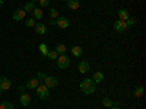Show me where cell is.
Wrapping results in <instances>:
<instances>
[{"mask_svg": "<svg viewBox=\"0 0 146 109\" xmlns=\"http://www.w3.org/2000/svg\"><path fill=\"white\" fill-rule=\"evenodd\" d=\"M129 26H127V23H126V20H115L114 22V29L117 31V32H124L126 29H127Z\"/></svg>", "mask_w": 146, "mask_h": 109, "instance_id": "obj_6", "label": "cell"}, {"mask_svg": "<svg viewBox=\"0 0 146 109\" xmlns=\"http://www.w3.org/2000/svg\"><path fill=\"white\" fill-rule=\"evenodd\" d=\"M78 70H79L80 74H86V73L91 70V64L88 61H80L79 66H78Z\"/></svg>", "mask_w": 146, "mask_h": 109, "instance_id": "obj_8", "label": "cell"}, {"mask_svg": "<svg viewBox=\"0 0 146 109\" xmlns=\"http://www.w3.org/2000/svg\"><path fill=\"white\" fill-rule=\"evenodd\" d=\"M70 51H72V55H75V57H80V55L83 54V50H82L79 45L72 47V48H70Z\"/></svg>", "mask_w": 146, "mask_h": 109, "instance_id": "obj_16", "label": "cell"}, {"mask_svg": "<svg viewBox=\"0 0 146 109\" xmlns=\"http://www.w3.org/2000/svg\"><path fill=\"white\" fill-rule=\"evenodd\" d=\"M38 2H40L41 7H47L48 5H50V0H38Z\"/></svg>", "mask_w": 146, "mask_h": 109, "instance_id": "obj_28", "label": "cell"}, {"mask_svg": "<svg viewBox=\"0 0 146 109\" xmlns=\"http://www.w3.org/2000/svg\"><path fill=\"white\" fill-rule=\"evenodd\" d=\"M56 25H57L58 28H62V29H67V28L70 26V20H69L67 18H64V16H58V18L56 19Z\"/></svg>", "mask_w": 146, "mask_h": 109, "instance_id": "obj_4", "label": "cell"}, {"mask_svg": "<svg viewBox=\"0 0 146 109\" xmlns=\"http://www.w3.org/2000/svg\"><path fill=\"white\" fill-rule=\"evenodd\" d=\"M126 23H127V26H133V25H136V19L135 18H129L126 20Z\"/></svg>", "mask_w": 146, "mask_h": 109, "instance_id": "obj_27", "label": "cell"}, {"mask_svg": "<svg viewBox=\"0 0 146 109\" xmlns=\"http://www.w3.org/2000/svg\"><path fill=\"white\" fill-rule=\"evenodd\" d=\"M35 9V3L34 2H29V3H27L25 6H23V10H25V13L27 12H32Z\"/></svg>", "mask_w": 146, "mask_h": 109, "instance_id": "obj_20", "label": "cell"}, {"mask_svg": "<svg viewBox=\"0 0 146 109\" xmlns=\"http://www.w3.org/2000/svg\"><path fill=\"white\" fill-rule=\"evenodd\" d=\"M63 2H69V0H63Z\"/></svg>", "mask_w": 146, "mask_h": 109, "instance_id": "obj_32", "label": "cell"}, {"mask_svg": "<svg viewBox=\"0 0 146 109\" xmlns=\"http://www.w3.org/2000/svg\"><path fill=\"white\" fill-rule=\"evenodd\" d=\"M32 15H34V19H35V20H40V19H42V9H40V7H35V9L32 10Z\"/></svg>", "mask_w": 146, "mask_h": 109, "instance_id": "obj_17", "label": "cell"}, {"mask_svg": "<svg viewBox=\"0 0 146 109\" xmlns=\"http://www.w3.org/2000/svg\"><path fill=\"white\" fill-rule=\"evenodd\" d=\"M3 3H5V2H3V0H0V7H2V6H3Z\"/></svg>", "mask_w": 146, "mask_h": 109, "instance_id": "obj_30", "label": "cell"}, {"mask_svg": "<svg viewBox=\"0 0 146 109\" xmlns=\"http://www.w3.org/2000/svg\"><path fill=\"white\" fill-rule=\"evenodd\" d=\"M38 86H40V79H29L27 81V87L29 90H34V89H36Z\"/></svg>", "mask_w": 146, "mask_h": 109, "instance_id": "obj_10", "label": "cell"}, {"mask_svg": "<svg viewBox=\"0 0 146 109\" xmlns=\"http://www.w3.org/2000/svg\"><path fill=\"white\" fill-rule=\"evenodd\" d=\"M79 87H80V90H82L85 95H92V93H95V83H94L92 79H85V80H82L80 84H79Z\"/></svg>", "mask_w": 146, "mask_h": 109, "instance_id": "obj_1", "label": "cell"}, {"mask_svg": "<svg viewBox=\"0 0 146 109\" xmlns=\"http://www.w3.org/2000/svg\"><path fill=\"white\" fill-rule=\"evenodd\" d=\"M31 96L28 95V93H25V92H22L21 93V103L23 105V106H28L29 103H31Z\"/></svg>", "mask_w": 146, "mask_h": 109, "instance_id": "obj_12", "label": "cell"}, {"mask_svg": "<svg viewBox=\"0 0 146 109\" xmlns=\"http://www.w3.org/2000/svg\"><path fill=\"white\" fill-rule=\"evenodd\" d=\"M31 2H34V3H35V2H38V0H31Z\"/></svg>", "mask_w": 146, "mask_h": 109, "instance_id": "obj_31", "label": "cell"}, {"mask_svg": "<svg viewBox=\"0 0 146 109\" xmlns=\"http://www.w3.org/2000/svg\"><path fill=\"white\" fill-rule=\"evenodd\" d=\"M67 6H69L70 9H73V10H76V9L80 7V3H79V0H69Z\"/></svg>", "mask_w": 146, "mask_h": 109, "instance_id": "obj_18", "label": "cell"}, {"mask_svg": "<svg viewBox=\"0 0 146 109\" xmlns=\"http://www.w3.org/2000/svg\"><path fill=\"white\" fill-rule=\"evenodd\" d=\"M0 93H2V90H0Z\"/></svg>", "mask_w": 146, "mask_h": 109, "instance_id": "obj_33", "label": "cell"}, {"mask_svg": "<svg viewBox=\"0 0 146 109\" xmlns=\"http://www.w3.org/2000/svg\"><path fill=\"white\" fill-rule=\"evenodd\" d=\"M48 13H50V18H51V19H57V18H58L57 9H50V12H48Z\"/></svg>", "mask_w": 146, "mask_h": 109, "instance_id": "obj_25", "label": "cell"}, {"mask_svg": "<svg viewBox=\"0 0 146 109\" xmlns=\"http://www.w3.org/2000/svg\"><path fill=\"white\" fill-rule=\"evenodd\" d=\"M117 15H118V19H120V20H127V19L130 18V13H129L126 9H120V10L117 12Z\"/></svg>", "mask_w": 146, "mask_h": 109, "instance_id": "obj_13", "label": "cell"}, {"mask_svg": "<svg viewBox=\"0 0 146 109\" xmlns=\"http://www.w3.org/2000/svg\"><path fill=\"white\" fill-rule=\"evenodd\" d=\"M110 109H121V108H120V106H118L117 103H114V105H113L111 108H110Z\"/></svg>", "mask_w": 146, "mask_h": 109, "instance_id": "obj_29", "label": "cell"}, {"mask_svg": "<svg viewBox=\"0 0 146 109\" xmlns=\"http://www.w3.org/2000/svg\"><path fill=\"white\" fill-rule=\"evenodd\" d=\"M102 105L107 106V108H111V106L114 105V100H111L110 98H104V99H102Z\"/></svg>", "mask_w": 146, "mask_h": 109, "instance_id": "obj_22", "label": "cell"}, {"mask_svg": "<svg viewBox=\"0 0 146 109\" xmlns=\"http://www.w3.org/2000/svg\"><path fill=\"white\" fill-rule=\"evenodd\" d=\"M35 90H36V95H38V98H40V99L45 100V99H48V98H50V89H48V87L45 86L44 83H42V84L40 83V86L36 87Z\"/></svg>", "mask_w": 146, "mask_h": 109, "instance_id": "obj_2", "label": "cell"}, {"mask_svg": "<svg viewBox=\"0 0 146 109\" xmlns=\"http://www.w3.org/2000/svg\"><path fill=\"white\" fill-rule=\"evenodd\" d=\"M69 66H70V58H69L66 54L57 57V67H58V68L64 70V68H67Z\"/></svg>", "mask_w": 146, "mask_h": 109, "instance_id": "obj_3", "label": "cell"}, {"mask_svg": "<svg viewBox=\"0 0 146 109\" xmlns=\"http://www.w3.org/2000/svg\"><path fill=\"white\" fill-rule=\"evenodd\" d=\"M143 93H145V89H143V86H139V87H136V89H135V92H133V95H135L136 98H142V96H143Z\"/></svg>", "mask_w": 146, "mask_h": 109, "instance_id": "obj_19", "label": "cell"}, {"mask_svg": "<svg viewBox=\"0 0 146 109\" xmlns=\"http://www.w3.org/2000/svg\"><path fill=\"white\" fill-rule=\"evenodd\" d=\"M42 81H44V84H45L48 89H53V87H56L57 84H58V80L56 77H53V76H45V79Z\"/></svg>", "mask_w": 146, "mask_h": 109, "instance_id": "obj_5", "label": "cell"}, {"mask_svg": "<svg viewBox=\"0 0 146 109\" xmlns=\"http://www.w3.org/2000/svg\"><path fill=\"white\" fill-rule=\"evenodd\" d=\"M25 15L27 13H25V10H23V9H16L12 16H13V20H22L23 18H25Z\"/></svg>", "mask_w": 146, "mask_h": 109, "instance_id": "obj_11", "label": "cell"}, {"mask_svg": "<svg viewBox=\"0 0 146 109\" xmlns=\"http://www.w3.org/2000/svg\"><path fill=\"white\" fill-rule=\"evenodd\" d=\"M45 57H47V58H50V60H57V57H58V54H57L56 51H48Z\"/></svg>", "mask_w": 146, "mask_h": 109, "instance_id": "obj_24", "label": "cell"}, {"mask_svg": "<svg viewBox=\"0 0 146 109\" xmlns=\"http://www.w3.org/2000/svg\"><path fill=\"white\" fill-rule=\"evenodd\" d=\"M48 51H50V50H48V47H47V44H40V53L45 57L47 55V53Z\"/></svg>", "mask_w": 146, "mask_h": 109, "instance_id": "obj_21", "label": "cell"}, {"mask_svg": "<svg viewBox=\"0 0 146 109\" xmlns=\"http://www.w3.org/2000/svg\"><path fill=\"white\" fill-rule=\"evenodd\" d=\"M54 51H56L58 55H63V54H66V53H67V48H66V45H64V44H57Z\"/></svg>", "mask_w": 146, "mask_h": 109, "instance_id": "obj_15", "label": "cell"}, {"mask_svg": "<svg viewBox=\"0 0 146 109\" xmlns=\"http://www.w3.org/2000/svg\"><path fill=\"white\" fill-rule=\"evenodd\" d=\"M10 86H12V83H10V80L7 77H5V76L0 77V90H2V92L3 90H9Z\"/></svg>", "mask_w": 146, "mask_h": 109, "instance_id": "obj_7", "label": "cell"}, {"mask_svg": "<svg viewBox=\"0 0 146 109\" xmlns=\"http://www.w3.org/2000/svg\"><path fill=\"white\" fill-rule=\"evenodd\" d=\"M92 80H94L95 84H96V83H101V81L104 80V73H102V71H96V73H94Z\"/></svg>", "mask_w": 146, "mask_h": 109, "instance_id": "obj_14", "label": "cell"}, {"mask_svg": "<svg viewBox=\"0 0 146 109\" xmlns=\"http://www.w3.org/2000/svg\"><path fill=\"white\" fill-rule=\"evenodd\" d=\"M34 28H35V32L38 33V35H45L47 33V26L44 25L42 22H36Z\"/></svg>", "mask_w": 146, "mask_h": 109, "instance_id": "obj_9", "label": "cell"}, {"mask_svg": "<svg viewBox=\"0 0 146 109\" xmlns=\"http://www.w3.org/2000/svg\"><path fill=\"white\" fill-rule=\"evenodd\" d=\"M0 109H15V108L10 102H2L0 103Z\"/></svg>", "mask_w": 146, "mask_h": 109, "instance_id": "obj_23", "label": "cell"}, {"mask_svg": "<svg viewBox=\"0 0 146 109\" xmlns=\"http://www.w3.org/2000/svg\"><path fill=\"white\" fill-rule=\"evenodd\" d=\"M35 23H36V20L31 18V19H28V20L25 22V25H27V28H34V26H35Z\"/></svg>", "mask_w": 146, "mask_h": 109, "instance_id": "obj_26", "label": "cell"}]
</instances>
